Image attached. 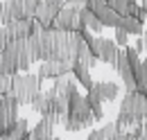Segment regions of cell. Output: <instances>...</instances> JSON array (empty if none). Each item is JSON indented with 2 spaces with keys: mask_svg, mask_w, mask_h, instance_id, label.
<instances>
[{
  "mask_svg": "<svg viewBox=\"0 0 147 140\" xmlns=\"http://www.w3.org/2000/svg\"><path fill=\"white\" fill-rule=\"evenodd\" d=\"M93 122H97V120H95V113H93L91 104H88V97L82 95L79 90L73 93L70 106H68V118L61 127L66 131H82V129H88Z\"/></svg>",
  "mask_w": 147,
  "mask_h": 140,
  "instance_id": "1",
  "label": "cell"
},
{
  "mask_svg": "<svg viewBox=\"0 0 147 140\" xmlns=\"http://www.w3.org/2000/svg\"><path fill=\"white\" fill-rule=\"evenodd\" d=\"M18 97L9 88L7 93H0V133H9L18 122Z\"/></svg>",
  "mask_w": 147,
  "mask_h": 140,
  "instance_id": "2",
  "label": "cell"
},
{
  "mask_svg": "<svg viewBox=\"0 0 147 140\" xmlns=\"http://www.w3.org/2000/svg\"><path fill=\"white\" fill-rule=\"evenodd\" d=\"M11 90L16 93V97H18L20 104H32L34 95L41 90V79H38V75H30V72H25V75H14Z\"/></svg>",
  "mask_w": 147,
  "mask_h": 140,
  "instance_id": "3",
  "label": "cell"
},
{
  "mask_svg": "<svg viewBox=\"0 0 147 140\" xmlns=\"http://www.w3.org/2000/svg\"><path fill=\"white\" fill-rule=\"evenodd\" d=\"M91 50H93V54H95L100 61H104V63H109L111 68H115V63H118V54H120V45L115 43V38L111 41V38L95 36L93 43H91Z\"/></svg>",
  "mask_w": 147,
  "mask_h": 140,
  "instance_id": "4",
  "label": "cell"
},
{
  "mask_svg": "<svg viewBox=\"0 0 147 140\" xmlns=\"http://www.w3.org/2000/svg\"><path fill=\"white\" fill-rule=\"evenodd\" d=\"M75 61H68V59H48V61H41V68H38V79H55V77H61V75H68L73 72Z\"/></svg>",
  "mask_w": 147,
  "mask_h": 140,
  "instance_id": "5",
  "label": "cell"
},
{
  "mask_svg": "<svg viewBox=\"0 0 147 140\" xmlns=\"http://www.w3.org/2000/svg\"><path fill=\"white\" fill-rule=\"evenodd\" d=\"M52 27H57V30H66V32L84 30V25H82V20H79V7H73V5L61 7V11L57 14Z\"/></svg>",
  "mask_w": 147,
  "mask_h": 140,
  "instance_id": "6",
  "label": "cell"
},
{
  "mask_svg": "<svg viewBox=\"0 0 147 140\" xmlns=\"http://www.w3.org/2000/svg\"><path fill=\"white\" fill-rule=\"evenodd\" d=\"M115 70H118V75H120V79H122V84H125V90H127V93H131V90H138V88H136V79H134V68H131V63H129V59H127L125 48H120Z\"/></svg>",
  "mask_w": 147,
  "mask_h": 140,
  "instance_id": "7",
  "label": "cell"
},
{
  "mask_svg": "<svg viewBox=\"0 0 147 140\" xmlns=\"http://www.w3.org/2000/svg\"><path fill=\"white\" fill-rule=\"evenodd\" d=\"M61 2H57V0H41V5H38L36 9V20L43 25V27H52V23H55L57 14L61 11Z\"/></svg>",
  "mask_w": 147,
  "mask_h": 140,
  "instance_id": "8",
  "label": "cell"
},
{
  "mask_svg": "<svg viewBox=\"0 0 147 140\" xmlns=\"http://www.w3.org/2000/svg\"><path fill=\"white\" fill-rule=\"evenodd\" d=\"M57 124L59 122H57L52 115H43V118L38 120V124L30 131V140H52L55 138L52 131H55Z\"/></svg>",
  "mask_w": 147,
  "mask_h": 140,
  "instance_id": "9",
  "label": "cell"
},
{
  "mask_svg": "<svg viewBox=\"0 0 147 140\" xmlns=\"http://www.w3.org/2000/svg\"><path fill=\"white\" fill-rule=\"evenodd\" d=\"M9 34L11 38H27L34 32V18H18V20H11L9 25Z\"/></svg>",
  "mask_w": 147,
  "mask_h": 140,
  "instance_id": "10",
  "label": "cell"
},
{
  "mask_svg": "<svg viewBox=\"0 0 147 140\" xmlns=\"http://www.w3.org/2000/svg\"><path fill=\"white\" fill-rule=\"evenodd\" d=\"M79 20H82V25L86 27V30H91L93 34H100L102 32V20H100V16L93 11L91 7H79Z\"/></svg>",
  "mask_w": 147,
  "mask_h": 140,
  "instance_id": "11",
  "label": "cell"
},
{
  "mask_svg": "<svg viewBox=\"0 0 147 140\" xmlns=\"http://www.w3.org/2000/svg\"><path fill=\"white\" fill-rule=\"evenodd\" d=\"M95 14L100 16V20H102V25H104V27H118V25H120V18H122L115 9H113V7H109V2H107L102 9H97Z\"/></svg>",
  "mask_w": 147,
  "mask_h": 140,
  "instance_id": "12",
  "label": "cell"
},
{
  "mask_svg": "<svg viewBox=\"0 0 147 140\" xmlns=\"http://www.w3.org/2000/svg\"><path fill=\"white\" fill-rule=\"evenodd\" d=\"M73 77H75V79H77V81H79L84 88H86V90H88V88L95 84V81H93V77H91V68H88V66H84L82 61H75Z\"/></svg>",
  "mask_w": 147,
  "mask_h": 140,
  "instance_id": "13",
  "label": "cell"
},
{
  "mask_svg": "<svg viewBox=\"0 0 147 140\" xmlns=\"http://www.w3.org/2000/svg\"><path fill=\"white\" fill-rule=\"evenodd\" d=\"M118 27H122L125 32H129V34H134V36H143V32H145L143 20H138V18L129 16V14L120 18V25H118Z\"/></svg>",
  "mask_w": 147,
  "mask_h": 140,
  "instance_id": "14",
  "label": "cell"
},
{
  "mask_svg": "<svg viewBox=\"0 0 147 140\" xmlns=\"http://www.w3.org/2000/svg\"><path fill=\"white\" fill-rule=\"evenodd\" d=\"M30 138V129H27V120L18 118L16 127L9 131V133H0V140H25Z\"/></svg>",
  "mask_w": 147,
  "mask_h": 140,
  "instance_id": "15",
  "label": "cell"
},
{
  "mask_svg": "<svg viewBox=\"0 0 147 140\" xmlns=\"http://www.w3.org/2000/svg\"><path fill=\"white\" fill-rule=\"evenodd\" d=\"M93 86L97 88V93L102 95L104 102H113V100L118 97V93H120V86L113 84V81H97V84H93Z\"/></svg>",
  "mask_w": 147,
  "mask_h": 140,
  "instance_id": "16",
  "label": "cell"
},
{
  "mask_svg": "<svg viewBox=\"0 0 147 140\" xmlns=\"http://www.w3.org/2000/svg\"><path fill=\"white\" fill-rule=\"evenodd\" d=\"M86 97H88V104H91V108H93V113H95V120H102L104 118V111H102V95L97 93V88L95 86H91L88 88V93H86Z\"/></svg>",
  "mask_w": 147,
  "mask_h": 140,
  "instance_id": "17",
  "label": "cell"
},
{
  "mask_svg": "<svg viewBox=\"0 0 147 140\" xmlns=\"http://www.w3.org/2000/svg\"><path fill=\"white\" fill-rule=\"evenodd\" d=\"M127 14L138 18V20H143V23L147 20V11H145V7H143V2H138V0H129V11Z\"/></svg>",
  "mask_w": 147,
  "mask_h": 140,
  "instance_id": "18",
  "label": "cell"
},
{
  "mask_svg": "<svg viewBox=\"0 0 147 140\" xmlns=\"http://www.w3.org/2000/svg\"><path fill=\"white\" fill-rule=\"evenodd\" d=\"M109 2V7H113L120 16H127V11H129V0H107Z\"/></svg>",
  "mask_w": 147,
  "mask_h": 140,
  "instance_id": "19",
  "label": "cell"
},
{
  "mask_svg": "<svg viewBox=\"0 0 147 140\" xmlns=\"http://www.w3.org/2000/svg\"><path fill=\"white\" fill-rule=\"evenodd\" d=\"M41 0H25V18H34Z\"/></svg>",
  "mask_w": 147,
  "mask_h": 140,
  "instance_id": "20",
  "label": "cell"
},
{
  "mask_svg": "<svg viewBox=\"0 0 147 140\" xmlns=\"http://www.w3.org/2000/svg\"><path fill=\"white\" fill-rule=\"evenodd\" d=\"M127 38H129V32H125L122 27H115V43L120 48H127Z\"/></svg>",
  "mask_w": 147,
  "mask_h": 140,
  "instance_id": "21",
  "label": "cell"
},
{
  "mask_svg": "<svg viewBox=\"0 0 147 140\" xmlns=\"http://www.w3.org/2000/svg\"><path fill=\"white\" fill-rule=\"evenodd\" d=\"M9 41H14L11 34H9V27H7V25H0V50H2Z\"/></svg>",
  "mask_w": 147,
  "mask_h": 140,
  "instance_id": "22",
  "label": "cell"
},
{
  "mask_svg": "<svg viewBox=\"0 0 147 140\" xmlns=\"http://www.w3.org/2000/svg\"><path fill=\"white\" fill-rule=\"evenodd\" d=\"M11 81H14V77H9V75H0V93H7V90L11 88Z\"/></svg>",
  "mask_w": 147,
  "mask_h": 140,
  "instance_id": "23",
  "label": "cell"
},
{
  "mask_svg": "<svg viewBox=\"0 0 147 140\" xmlns=\"http://www.w3.org/2000/svg\"><path fill=\"white\" fill-rule=\"evenodd\" d=\"M107 5V0H86V7H91L93 11H97V9H102Z\"/></svg>",
  "mask_w": 147,
  "mask_h": 140,
  "instance_id": "24",
  "label": "cell"
},
{
  "mask_svg": "<svg viewBox=\"0 0 147 140\" xmlns=\"http://www.w3.org/2000/svg\"><path fill=\"white\" fill-rule=\"evenodd\" d=\"M134 48H136L138 52H143V50H145V41H143V36H138V41L134 43Z\"/></svg>",
  "mask_w": 147,
  "mask_h": 140,
  "instance_id": "25",
  "label": "cell"
},
{
  "mask_svg": "<svg viewBox=\"0 0 147 140\" xmlns=\"http://www.w3.org/2000/svg\"><path fill=\"white\" fill-rule=\"evenodd\" d=\"M68 5H73V7H86V0H68Z\"/></svg>",
  "mask_w": 147,
  "mask_h": 140,
  "instance_id": "26",
  "label": "cell"
},
{
  "mask_svg": "<svg viewBox=\"0 0 147 140\" xmlns=\"http://www.w3.org/2000/svg\"><path fill=\"white\" fill-rule=\"evenodd\" d=\"M143 75H145V79H147V59H143Z\"/></svg>",
  "mask_w": 147,
  "mask_h": 140,
  "instance_id": "27",
  "label": "cell"
},
{
  "mask_svg": "<svg viewBox=\"0 0 147 140\" xmlns=\"http://www.w3.org/2000/svg\"><path fill=\"white\" fill-rule=\"evenodd\" d=\"M143 41H145V50H147V27H145V32H143Z\"/></svg>",
  "mask_w": 147,
  "mask_h": 140,
  "instance_id": "28",
  "label": "cell"
},
{
  "mask_svg": "<svg viewBox=\"0 0 147 140\" xmlns=\"http://www.w3.org/2000/svg\"><path fill=\"white\" fill-rule=\"evenodd\" d=\"M0 25H2V2H0Z\"/></svg>",
  "mask_w": 147,
  "mask_h": 140,
  "instance_id": "29",
  "label": "cell"
},
{
  "mask_svg": "<svg viewBox=\"0 0 147 140\" xmlns=\"http://www.w3.org/2000/svg\"><path fill=\"white\" fill-rule=\"evenodd\" d=\"M52 140H61V138H52Z\"/></svg>",
  "mask_w": 147,
  "mask_h": 140,
  "instance_id": "30",
  "label": "cell"
}]
</instances>
